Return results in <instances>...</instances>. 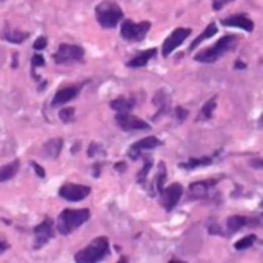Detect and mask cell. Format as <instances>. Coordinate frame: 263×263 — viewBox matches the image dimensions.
<instances>
[{
    "label": "cell",
    "mask_w": 263,
    "mask_h": 263,
    "mask_svg": "<svg viewBox=\"0 0 263 263\" xmlns=\"http://www.w3.org/2000/svg\"><path fill=\"white\" fill-rule=\"evenodd\" d=\"M62 146H63V140L55 137V139L48 140L43 145V151L42 153H43L45 157H49V159H54L55 160L58 156H60V153H62Z\"/></svg>",
    "instance_id": "cell-15"
},
{
    "label": "cell",
    "mask_w": 263,
    "mask_h": 263,
    "mask_svg": "<svg viewBox=\"0 0 263 263\" xmlns=\"http://www.w3.org/2000/svg\"><path fill=\"white\" fill-rule=\"evenodd\" d=\"M186 115H188V111H186L185 108L179 106L177 109H175V117H177V120H179V122H183Z\"/></svg>",
    "instance_id": "cell-33"
},
{
    "label": "cell",
    "mask_w": 263,
    "mask_h": 263,
    "mask_svg": "<svg viewBox=\"0 0 263 263\" xmlns=\"http://www.w3.org/2000/svg\"><path fill=\"white\" fill-rule=\"evenodd\" d=\"M108 254H109V240L102 236L94 239L82 251H79L74 258L77 263H96L103 260Z\"/></svg>",
    "instance_id": "cell-3"
},
{
    "label": "cell",
    "mask_w": 263,
    "mask_h": 263,
    "mask_svg": "<svg viewBox=\"0 0 263 263\" xmlns=\"http://www.w3.org/2000/svg\"><path fill=\"white\" fill-rule=\"evenodd\" d=\"M31 166L34 168V171H36V174L39 175L40 179H43L45 177V169L39 165V163H36V162H31Z\"/></svg>",
    "instance_id": "cell-35"
},
{
    "label": "cell",
    "mask_w": 263,
    "mask_h": 263,
    "mask_svg": "<svg viewBox=\"0 0 263 263\" xmlns=\"http://www.w3.org/2000/svg\"><path fill=\"white\" fill-rule=\"evenodd\" d=\"M182 192H183V188H182L180 183H172L168 188H163L160 191V203H162V207L166 211L174 210V207L179 203V200L182 197Z\"/></svg>",
    "instance_id": "cell-10"
},
{
    "label": "cell",
    "mask_w": 263,
    "mask_h": 263,
    "mask_svg": "<svg viewBox=\"0 0 263 263\" xmlns=\"http://www.w3.org/2000/svg\"><path fill=\"white\" fill-rule=\"evenodd\" d=\"M165 180H166V166L163 162L159 163V169H157V177H156V191H162L163 189V185H165Z\"/></svg>",
    "instance_id": "cell-26"
},
{
    "label": "cell",
    "mask_w": 263,
    "mask_h": 263,
    "mask_svg": "<svg viewBox=\"0 0 263 263\" xmlns=\"http://www.w3.org/2000/svg\"><path fill=\"white\" fill-rule=\"evenodd\" d=\"M143 162H145V166H143L142 171H139V174H137V182H139V183H145L146 177H148L150 169L153 168V162H151L150 157H143Z\"/></svg>",
    "instance_id": "cell-27"
},
{
    "label": "cell",
    "mask_w": 263,
    "mask_h": 263,
    "mask_svg": "<svg viewBox=\"0 0 263 263\" xmlns=\"http://www.w3.org/2000/svg\"><path fill=\"white\" fill-rule=\"evenodd\" d=\"M191 36V29L189 28H177L165 39L162 45V54L163 57H168L174 49H177L188 37Z\"/></svg>",
    "instance_id": "cell-7"
},
{
    "label": "cell",
    "mask_w": 263,
    "mask_h": 263,
    "mask_svg": "<svg viewBox=\"0 0 263 263\" xmlns=\"http://www.w3.org/2000/svg\"><path fill=\"white\" fill-rule=\"evenodd\" d=\"M234 68H236V70H245V63H240V62H237L236 65H234Z\"/></svg>",
    "instance_id": "cell-38"
},
{
    "label": "cell",
    "mask_w": 263,
    "mask_h": 263,
    "mask_svg": "<svg viewBox=\"0 0 263 263\" xmlns=\"http://www.w3.org/2000/svg\"><path fill=\"white\" fill-rule=\"evenodd\" d=\"M4 37L5 40L11 42V43H22L25 42L28 37H29V33H23V31H19V29H7L4 33Z\"/></svg>",
    "instance_id": "cell-24"
},
{
    "label": "cell",
    "mask_w": 263,
    "mask_h": 263,
    "mask_svg": "<svg viewBox=\"0 0 263 263\" xmlns=\"http://www.w3.org/2000/svg\"><path fill=\"white\" fill-rule=\"evenodd\" d=\"M216 105H217V97H211L207 103H205L203 106H202V109H200V112H199V115H197V122H203V120H210L211 117H213V112H214V109H216Z\"/></svg>",
    "instance_id": "cell-22"
},
{
    "label": "cell",
    "mask_w": 263,
    "mask_h": 263,
    "mask_svg": "<svg viewBox=\"0 0 263 263\" xmlns=\"http://www.w3.org/2000/svg\"><path fill=\"white\" fill-rule=\"evenodd\" d=\"M58 117H60V120H62V122L70 123V122L74 119V109H73V108L60 109V112H58Z\"/></svg>",
    "instance_id": "cell-29"
},
{
    "label": "cell",
    "mask_w": 263,
    "mask_h": 263,
    "mask_svg": "<svg viewBox=\"0 0 263 263\" xmlns=\"http://www.w3.org/2000/svg\"><path fill=\"white\" fill-rule=\"evenodd\" d=\"M217 183V180H203V182H195L189 186V195L192 199H200L205 197L207 192Z\"/></svg>",
    "instance_id": "cell-17"
},
{
    "label": "cell",
    "mask_w": 263,
    "mask_h": 263,
    "mask_svg": "<svg viewBox=\"0 0 263 263\" xmlns=\"http://www.w3.org/2000/svg\"><path fill=\"white\" fill-rule=\"evenodd\" d=\"M255 242V236L254 234H251V236H246V237H243V239H240L239 242H236V249L237 251H242V249H246V248H249V246H252V243Z\"/></svg>",
    "instance_id": "cell-28"
},
{
    "label": "cell",
    "mask_w": 263,
    "mask_h": 263,
    "mask_svg": "<svg viewBox=\"0 0 263 263\" xmlns=\"http://www.w3.org/2000/svg\"><path fill=\"white\" fill-rule=\"evenodd\" d=\"M153 103L159 108V112L153 117L154 120H157L162 114H166V112H168V109H169V97H168V94L162 90V91H159V93L156 94V97L153 99Z\"/></svg>",
    "instance_id": "cell-18"
},
{
    "label": "cell",
    "mask_w": 263,
    "mask_h": 263,
    "mask_svg": "<svg viewBox=\"0 0 263 263\" xmlns=\"http://www.w3.org/2000/svg\"><path fill=\"white\" fill-rule=\"evenodd\" d=\"M217 34V25L213 22V23H210L208 26H207V29H205V31L197 37V39H194V42L191 43V46H189V51H192V49H195L203 40H208L210 37H214Z\"/></svg>",
    "instance_id": "cell-23"
},
{
    "label": "cell",
    "mask_w": 263,
    "mask_h": 263,
    "mask_svg": "<svg viewBox=\"0 0 263 263\" xmlns=\"http://www.w3.org/2000/svg\"><path fill=\"white\" fill-rule=\"evenodd\" d=\"M90 210H65L57 217V229L62 236H70L73 231L80 228L85 222L90 219Z\"/></svg>",
    "instance_id": "cell-2"
},
{
    "label": "cell",
    "mask_w": 263,
    "mask_h": 263,
    "mask_svg": "<svg viewBox=\"0 0 263 263\" xmlns=\"http://www.w3.org/2000/svg\"><path fill=\"white\" fill-rule=\"evenodd\" d=\"M157 54V49L156 48H151V49H146V51H142L140 54H137L134 58H131L129 62H126V67L129 68H140V67H145L148 63L153 57H156Z\"/></svg>",
    "instance_id": "cell-16"
},
{
    "label": "cell",
    "mask_w": 263,
    "mask_h": 263,
    "mask_svg": "<svg viewBox=\"0 0 263 263\" xmlns=\"http://www.w3.org/2000/svg\"><path fill=\"white\" fill-rule=\"evenodd\" d=\"M31 67H33V71H34L37 67H45V58H43V55L36 54V55L33 57V60H31Z\"/></svg>",
    "instance_id": "cell-30"
},
{
    "label": "cell",
    "mask_w": 263,
    "mask_h": 263,
    "mask_svg": "<svg viewBox=\"0 0 263 263\" xmlns=\"http://www.w3.org/2000/svg\"><path fill=\"white\" fill-rule=\"evenodd\" d=\"M117 171H125V168H126V165L125 163H117L115 166H114Z\"/></svg>",
    "instance_id": "cell-37"
},
{
    "label": "cell",
    "mask_w": 263,
    "mask_h": 263,
    "mask_svg": "<svg viewBox=\"0 0 263 263\" xmlns=\"http://www.w3.org/2000/svg\"><path fill=\"white\" fill-rule=\"evenodd\" d=\"M85 55V49L79 45H68V43H62L57 48V52L52 55L54 62L57 65H65V63H71V62H79L82 60Z\"/></svg>",
    "instance_id": "cell-6"
},
{
    "label": "cell",
    "mask_w": 263,
    "mask_h": 263,
    "mask_svg": "<svg viewBox=\"0 0 263 263\" xmlns=\"http://www.w3.org/2000/svg\"><path fill=\"white\" fill-rule=\"evenodd\" d=\"M19 168H20L19 160H13L11 163L0 166V182H7V180H11L13 177H16V174L19 172Z\"/></svg>",
    "instance_id": "cell-19"
},
{
    "label": "cell",
    "mask_w": 263,
    "mask_h": 263,
    "mask_svg": "<svg viewBox=\"0 0 263 263\" xmlns=\"http://www.w3.org/2000/svg\"><path fill=\"white\" fill-rule=\"evenodd\" d=\"M237 42H239L237 36H234V34L223 36L216 45H213V46H210L207 49L200 51L199 54H195L194 60L195 62H202V63H214V62L219 60L222 55H225L226 52L232 51L234 46L237 45Z\"/></svg>",
    "instance_id": "cell-1"
},
{
    "label": "cell",
    "mask_w": 263,
    "mask_h": 263,
    "mask_svg": "<svg viewBox=\"0 0 263 263\" xmlns=\"http://www.w3.org/2000/svg\"><path fill=\"white\" fill-rule=\"evenodd\" d=\"M96 19L102 28L111 29L115 28V25H119V22L123 19V11L115 2L105 0L96 7Z\"/></svg>",
    "instance_id": "cell-4"
},
{
    "label": "cell",
    "mask_w": 263,
    "mask_h": 263,
    "mask_svg": "<svg viewBox=\"0 0 263 263\" xmlns=\"http://www.w3.org/2000/svg\"><path fill=\"white\" fill-rule=\"evenodd\" d=\"M229 2H232V0H213V10L214 11H220Z\"/></svg>",
    "instance_id": "cell-32"
},
{
    "label": "cell",
    "mask_w": 263,
    "mask_h": 263,
    "mask_svg": "<svg viewBox=\"0 0 263 263\" xmlns=\"http://www.w3.org/2000/svg\"><path fill=\"white\" fill-rule=\"evenodd\" d=\"M150 28H151V23L148 20L140 22V23H134L133 20H125L120 28V34L125 40L142 42L145 39V36L148 34Z\"/></svg>",
    "instance_id": "cell-5"
},
{
    "label": "cell",
    "mask_w": 263,
    "mask_h": 263,
    "mask_svg": "<svg viewBox=\"0 0 263 263\" xmlns=\"http://www.w3.org/2000/svg\"><path fill=\"white\" fill-rule=\"evenodd\" d=\"M258 126H260V128H263V114L258 117Z\"/></svg>",
    "instance_id": "cell-40"
},
{
    "label": "cell",
    "mask_w": 263,
    "mask_h": 263,
    "mask_svg": "<svg viewBox=\"0 0 263 263\" xmlns=\"http://www.w3.org/2000/svg\"><path fill=\"white\" fill-rule=\"evenodd\" d=\"M82 86L80 85H74V86H65L62 90H58L52 99V106H60V105H65L68 103L70 100L76 99L77 94L80 93Z\"/></svg>",
    "instance_id": "cell-13"
},
{
    "label": "cell",
    "mask_w": 263,
    "mask_h": 263,
    "mask_svg": "<svg viewBox=\"0 0 263 263\" xmlns=\"http://www.w3.org/2000/svg\"><path fill=\"white\" fill-rule=\"evenodd\" d=\"M99 151H102V150H100V145L91 143V145H90V150H88V156H90V157H94Z\"/></svg>",
    "instance_id": "cell-34"
},
{
    "label": "cell",
    "mask_w": 263,
    "mask_h": 263,
    "mask_svg": "<svg viewBox=\"0 0 263 263\" xmlns=\"http://www.w3.org/2000/svg\"><path fill=\"white\" fill-rule=\"evenodd\" d=\"M251 219L245 217V216H232L226 220V226H228V231L229 232H237L239 229L251 225Z\"/></svg>",
    "instance_id": "cell-21"
},
{
    "label": "cell",
    "mask_w": 263,
    "mask_h": 263,
    "mask_svg": "<svg viewBox=\"0 0 263 263\" xmlns=\"http://www.w3.org/2000/svg\"><path fill=\"white\" fill-rule=\"evenodd\" d=\"M10 248V245L7 243V242H0V254H2V252H5L7 249Z\"/></svg>",
    "instance_id": "cell-36"
},
{
    "label": "cell",
    "mask_w": 263,
    "mask_h": 263,
    "mask_svg": "<svg viewBox=\"0 0 263 263\" xmlns=\"http://www.w3.org/2000/svg\"><path fill=\"white\" fill-rule=\"evenodd\" d=\"M211 163H213L211 157H202V159H189L188 162L180 163L179 166L183 168V169H195L199 166H207V165H211Z\"/></svg>",
    "instance_id": "cell-25"
},
{
    "label": "cell",
    "mask_w": 263,
    "mask_h": 263,
    "mask_svg": "<svg viewBox=\"0 0 263 263\" xmlns=\"http://www.w3.org/2000/svg\"><path fill=\"white\" fill-rule=\"evenodd\" d=\"M252 165H254V166H260V168H263V160H257V162H252Z\"/></svg>",
    "instance_id": "cell-39"
},
{
    "label": "cell",
    "mask_w": 263,
    "mask_h": 263,
    "mask_svg": "<svg viewBox=\"0 0 263 263\" xmlns=\"http://www.w3.org/2000/svg\"><path fill=\"white\" fill-rule=\"evenodd\" d=\"M134 99H125V97H119L109 103V106L117 112V114H125L129 112L134 108Z\"/></svg>",
    "instance_id": "cell-20"
},
{
    "label": "cell",
    "mask_w": 263,
    "mask_h": 263,
    "mask_svg": "<svg viewBox=\"0 0 263 263\" xmlns=\"http://www.w3.org/2000/svg\"><path fill=\"white\" fill-rule=\"evenodd\" d=\"M160 145H162V142L157 137H154V136L140 139L139 142H136V143L131 145V148L128 151V157L133 159V160H136V159H139L142 156L143 151L154 150V148H157V146H160Z\"/></svg>",
    "instance_id": "cell-12"
},
{
    "label": "cell",
    "mask_w": 263,
    "mask_h": 263,
    "mask_svg": "<svg viewBox=\"0 0 263 263\" xmlns=\"http://www.w3.org/2000/svg\"><path fill=\"white\" fill-rule=\"evenodd\" d=\"M34 249H40L54 237V222L48 217L34 228Z\"/></svg>",
    "instance_id": "cell-9"
},
{
    "label": "cell",
    "mask_w": 263,
    "mask_h": 263,
    "mask_svg": "<svg viewBox=\"0 0 263 263\" xmlns=\"http://www.w3.org/2000/svg\"><path fill=\"white\" fill-rule=\"evenodd\" d=\"M91 192V188L86 185H77V183H65L58 189V195L68 202H80L86 199Z\"/></svg>",
    "instance_id": "cell-8"
},
{
    "label": "cell",
    "mask_w": 263,
    "mask_h": 263,
    "mask_svg": "<svg viewBox=\"0 0 263 263\" xmlns=\"http://www.w3.org/2000/svg\"><path fill=\"white\" fill-rule=\"evenodd\" d=\"M222 25L225 26H234V28H242L248 33H252L254 31V23L251 19H248L246 16H242V14H236V16H231L228 19H223L222 20Z\"/></svg>",
    "instance_id": "cell-14"
},
{
    "label": "cell",
    "mask_w": 263,
    "mask_h": 263,
    "mask_svg": "<svg viewBox=\"0 0 263 263\" xmlns=\"http://www.w3.org/2000/svg\"><path fill=\"white\" fill-rule=\"evenodd\" d=\"M115 122H117V125H119V128H122L125 131H139V129H150L151 128L145 120L139 119V117H136L129 112L117 114Z\"/></svg>",
    "instance_id": "cell-11"
},
{
    "label": "cell",
    "mask_w": 263,
    "mask_h": 263,
    "mask_svg": "<svg viewBox=\"0 0 263 263\" xmlns=\"http://www.w3.org/2000/svg\"><path fill=\"white\" fill-rule=\"evenodd\" d=\"M46 45H48V39L42 36V37H39V39L34 42V49L42 51V49H45V48H46Z\"/></svg>",
    "instance_id": "cell-31"
}]
</instances>
